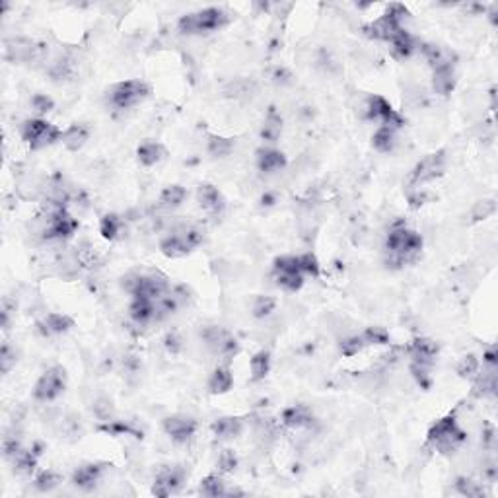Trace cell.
Wrapping results in <instances>:
<instances>
[{
  "label": "cell",
  "instance_id": "6da1fadb",
  "mask_svg": "<svg viewBox=\"0 0 498 498\" xmlns=\"http://www.w3.org/2000/svg\"><path fill=\"white\" fill-rule=\"evenodd\" d=\"M422 236L419 232L407 228L403 220H399L390 228V234L385 238V253H388V267H403L419 259L422 251Z\"/></svg>",
  "mask_w": 498,
  "mask_h": 498
},
{
  "label": "cell",
  "instance_id": "7a4b0ae2",
  "mask_svg": "<svg viewBox=\"0 0 498 498\" xmlns=\"http://www.w3.org/2000/svg\"><path fill=\"white\" fill-rule=\"evenodd\" d=\"M467 442V432L463 430L455 415H446L430 426L426 434V446H430L442 455H452Z\"/></svg>",
  "mask_w": 498,
  "mask_h": 498
},
{
  "label": "cell",
  "instance_id": "3957f363",
  "mask_svg": "<svg viewBox=\"0 0 498 498\" xmlns=\"http://www.w3.org/2000/svg\"><path fill=\"white\" fill-rule=\"evenodd\" d=\"M232 16L228 10L220 6H209L202 8L199 12L181 16L177 29L183 36H207V33H214V31L226 28Z\"/></svg>",
  "mask_w": 498,
  "mask_h": 498
},
{
  "label": "cell",
  "instance_id": "277c9868",
  "mask_svg": "<svg viewBox=\"0 0 498 498\" xmlns=\"http://www.w3.org/2000/svg\"><path fill=\"white\" fill-rule=\"evenodd\" d=\"M202 244H204V230L201 226L183 224L167 232L166 236L160 239V251L164 253L167 259H181V257H187L191 251H195Z\"/></svg>",
  "mask_w": 498,
  "mask_h": 498
},
{
  "label": "cell",
  "instance_id": "5b68a950",
  "mask_svg": "<svg viewBox=\"0 0 498 498\" xmlns=\"http://www.w3.org/2000/svg\"><path fill=\"white\" fill-rule=\"evenodd\" d=\"M152 94V86L145 80H123V82H117L108 90V103L113 109H119V111H127V109L137 108L138 103Z\"/></svg>",
  "mask_w": 498,
  "mask_h": 498
},
{
  "label": "cell",
  "instance_id": "8992f818",
  "mask_svg": "<svg viewBox=\"0 0 498 498\" xmlns=\"http://www.w3.org/2000/svg\"><path fill=\"white\" fill-rule=\"evenodd\" d=\"M409 16V10L403 6V4H398L393 2L388 6L385 14L380 16L374 22L366 24L362 31L370 37V39H378V41H385L390 43L393 37L398 36L399 31L403 28V20Z\"/></svg>",
  "mask_w": 498,
  "mask_h": 498
},
{
  "label": "cell",
  "instance_id": "52a82bcc",
  "mask_svg": "<svg viewBox=\"0 0 498 498\" xmlns=\"http://www.w3.org/2000/svg\"><path fill=\"white\" fill-rule=\"evenodd\" d=\"M20 135L31 150H43L61 142L63 130L58 129L57 125L49 123L43 117H33V119L24 121L20 127Z\"/></svg>",
  "mask_w": 498,
  "mask_h": 498
},
{
  "label": "cell",
  "instance_id": "ba28073f",
  "mask_svg": "<svg viewBox=\"0 0 498 498\" xmlns=\"http://www.w3.org/2000/svg\"><path fill=\"white\" fill-rule=\"evenodd\" d=\"M201 339L204 343V347L209 348V353H212L218 358H222L224 364L234 360L239 354V351H242L238 339L228 329L220 327V325H207V327H202Z\"/></svg>",
  "mask_w": 498,
  "mask_h": 498
},
{
  "label": "cell",
  "instance_id": "9c48e42d",
  "mask_svg": "<svg viewBox=\"0 0 498 498\" xmlns=\"http://www.w3.org/2000/svg\"><path fill=\"white\" fill-rule=\"evenodd\" d=\"M68 375L63 366H51L39 375L33 385V399L37 403H51L58 399L66 391Z\"/></svg>",
  "mask_w": 498,
  "mask_h": 498
},
{
  "label": "cell",
  "instance_id": "30bf717a",
  "mask_svg": "<svg viewBox=\"0 0 498 498\" xmlns=\"http://www.w3.org/2000/svg\"><path fill=\"white\" fill-rule=\"evenodd\" d=\"M364 119L368 121H375V123L383 125V127H391V129L399 130L405 125L403 115L399 113L398 109H393L390 101L385 100L383 95H368L366 103H364Z\"/></svg>",
  "mask_w": 498,
  "mask_h": 498
},
{
  "label": "cell",
  "instance_id": "8fae6325",
  "mask_svg": "<svg viewBox=\"0 0 498 498\" xmlns=\"http://www.w3.org/2000/svg\"><path fill=\"white\" fill-rule=\"evenodd\" d=\"M78 228V218L73 217L68 209H63L47 214V222L41 228V234L47 242H66V239L74 238Z\"/></svg>",
  "mask_w": 498,
  "mask_h": 498
},
{
  "label": "cell",
  "instance_id": "7c38bea8",
  "mask_svg": "<svg viewBox=\"0 0 498 498\" xmlns=\"http://www.w3.org/2000/svg\"><path fill=\"white\" fill-rule=\"evenodd\" d=\"M444 172H446V152H432L413 167L411 177H409V187L422 189V185H426V183L442 177Z\"/></svg>",
  "mask_w": 498,
  "mask_h": 498
},
{
  "label": "cell",
  "instance_id": "4fadbf2b",
  "mask_svg": "<svg viewBox=\"0 0 498 498\" xmlns=\"http://www.w3.org/2000/svg\"><path fill=\"white\" fill-rule=\"evenodd\" d=\"M185 481H187V471L183 465H162L152 484V492L156 497H172L183 489Z\"/></svg>",
  "mask_w": 498,
  "mask_h": 498
},
{
  "label": "cell",
  "instance_id": "5bb4252c",
  "mask_svg": "<svg viewBox=\"0 0 498 498\" xmlns=\"http://www.w3.org/2000/svg\"><path fill=\"white\" fill-rule=\"evenodd\" d=\"M199 422L189 415H170L162 420V430L170 436L175 444H185L197 434Z\"/></svg>",
  "mask_w": 498,
  "mask_h": 498
},
{
  "label": "cell",
  "instance_id": "9a60e30c",
  "mask_svg": "<svg viewBox=\"0 0 498 498\" xmlns=\"http://www.w3.org/2000/svg\"><path fill=\"white\" fill-rule=\"evenodd\" d=\"M405 353L409 356V362H417V364H426V366H434L440 347L438 343L426 337H417L415 341L409 343V347L405 348Z\"/></svg>",
  "mask_w": 498,
  "mask_h": 498
},
{
  "label": "cell",
  "instance_id": "2e32d148",
  "mask_svg": "<svg viewBox=\"0 0 498 498\" xmlns=\"http://www.w3.org/2000/svg\"><path fill=\"white\" fill-rule=\"evenodd\" d=\"M108 470V463L101 462H92V463H84L80 465L78 470L73 473V484L76 489L84 492L94 491L95 487L100 484L101 477Z\"/></svg>",
  "mask_w": 498,
  "mask_h": 498
},
{
  "label": "cell",
  "instance_id": "e0dca14e",
  "mask_svg": "<svg viewBox=\"0 0 498 498\" xmlns=\"http://www.w3.org/2000/svg\"><path fill=\"white\" fill-rule=\"evenodd\" d=\"M255 166L261 174L273 175L282 172L284 167L289 166V160L284 156V152L274 148V146H263L255 152Z\"/></svg>",
  "mask_w": 498,
  "mask_h": 498
},
{
  "label": "cell",
  "instance_id": "ac0fdd59",
  "mask_svg": "<svg viewBox=\"0 0 498 498\" xmlns=\"http://www.w3.org/2000/svg\"><path fill=\"white\" fill-rule=\"evenodd\" d=\"M197 202L207 214L210 217H220L226 210V199L222 195V191L210 183H202L197 189Z\"/></svg>",
  "mask_w": 498,
  "mask_h": 498
},
{
  "label": "cell",
  "instance_id": "d6986e66",
  "mask_svg": "<svg viewBox=\"0 0 498 498\" xmlns=\"http://www.w3.org/2000/svg\"><path fill=\"white\" fill-rule=\"evenodd\" d=\"M74 327V319L66 313L51 311L43 319L37 321V329L41 331L43 337H53V335H65Z\"/></svg>",
  "mask_w": 498,
  "mask_h": 498
},
{
  "label": "cell",
  "instance_id": "ffe728a7",
  "mask_svg": "<svg viewBox=\"0 0 498 498\" xmlns=\"http://www.w3.org/2000/svg\"><path fill=\"white\" fill-rule=\"evenodd\" d=\"M313 413L308 405H290L282 411L281 422L286 428H292V430H300V428H308V426L313 425Z\"/></svg>",
  "mask_w": 498,
  "mask_h": 498
},
{
  "label": "cell",
  "instance_id": "44dd1931",
  "mask_svg": "<svg viewBox=\"0 0 498 498\" xmlns=\"http://www.w3.org/2000/svg\"><path fill=\"white\" fill-rule=\"evenodd\" d=\"M457 86V74H455V65L440 66L432 71V92L436 95L446 98Z\"/></svg>",
  "mask_w": 498,
  "mask_h": 498
},
{
  "label": "cell",
  "instance_id": "7402d4cb",
  "mask_svg": "<svg viewBox=\"0 0 498 498\" xmlns=\"http://www.w3.org/2000/svg\"><path fill=\"white\" fill-rule=\"evenodd\" d=\"M207 388L212 395H224L234 388V374H232L230 364H218L209 375Z\"/></svg>",
  "mask_w": 498,
  "mask_h": 498
},
{
  "label": "cell",
  "instance_id": "603a6c76",
  "mask_svg": "<svg viewBox=\"0 0 498 498\" xmlns=\"http://www.w3.org/2000/svg\"><path fill=\"white\" fill-rule=\"evenodd\" d=\"M282 115L276 111V108H269L267 115L263 119V125H261V140L265 142L267 146H273L279 142V138L282 135Z\"/></svg>",
  "mask_w": 498,
  "mask_h": 498
},
{
  "label": "cell",
  "instance_id": "cb8c5ba5",
  "mask_svg": "<svg viewBox=\"0 0 498 498\" xmlns=\"http://www.w3.org/2000/svg\"><path fill=\"white\" fill-rule=\"evenodd\" d=\"M244 428L246 426H244V420L239 417H220L210 425V430L218 440H234V438L242 436Z\"/></svg>",
  "mask_w": 498,
  "mask_h": 498
},
{
  "label": "cell",
  "instance_id": "d4e9b609",
  "mask_svg": "<svg viewBox=\"0 0 498 498\" xmlns=\"http://www.w3.org/2000/svg\"><path fill=\"white\" fill-rule=\"evenodd\" d=\"M417 49H419V43H417V39H415L407 29H401L398 36L393 37V39L390 41L391 57L398 58V61H407V58H411Z\"/></svg>",
  "mask_w": 498,
  "mask_h": 498
},
{
  "label": "cell",
  "instance_id": "484cf974",
  "mask_svg": "<svg viewBox=\"0 0 498 498\" xmlns=\"http://www.w3.org/2000/svg\"><path fill=\"white\" fill-rule=\"evenodd\" d=\"M167 156L166 146L158 142V140H145L140 142L137 148V160L140 162V166L152 167L160 164L162 160Z\"/></svg>",
  "mask_w": 498,
  "mask_h": 498
},
{
  "label": "cell",
  "instance_id": "4316f807",
  "mask_svg": "<svg viewBox=\"0 0 498 498\" xmlns=\"http://www.w3.org/2000/svg\"><path fill=\"white\" fill-rule=\"evenodd\" d=\"M90 140V127L84 123H73L68 129L63 130L61 142L68 152L82 150Z\"/></svg>",
  "mask_w": 498,
  "mask_h": 498
},
{
  "label": "cell",
  "instance_id": "83f0119b",
  "mask_svg": "<svg viewBox=\"0 0 498 498\" xmlns=\"http://www.w3.org/2000/svg\"><path fill=\"white\" fill-rule=\"evenodd\" d=\"M420 53L425 55V58L428 61V65L434 68H440V66H448V65H455V55L446 47L436 43H420L419 45Z\"/></svg>",
  "mask_w": 498,
  "mask_h": 498
},
{
  "label": "cell",
  "instance_id": "f1b7e54d",
  "mask_svg": "<svg viewBox=\"0 0 498 498\" xmlns=\"http://www.w3.org/2000/svg\"><path fill=\"white\" fill-rule=\"evenodd\" d=\"M39 53V47H36L33 41L29 39H10L6 41V57L10 61H18V63H26V61H33Z\"/></svg>",
  "mask_w": 498,
  "mask_h": 498
},
{
  "label": "cell",
  "instance_id": "f546056e",
  "mask_svg": "<svg viewBox=\"0 0 498 498\" xmlns=\"http://www.w3.org/2000/svg\"><path fill=\"white\" fill-rule=\"evenodd\" d=\"M185 199H187V189L180 183H172L160 191L158 207L164 210H175L185 202Z\"/></svg>",
  "mask_w": 498,
  "mask_h": 498
},
{
  "label": "cell",
  "instance_id": "4dcf8cb0",
  "mask_svg": "<svg viewBox=\"0 0 498 498\" xmlns=\"http://www.w3.org/2000/svg\"><path fill=\"white\" fill-rule=\"evenodd\" d=\"M130 319L137 325H148L152 321H156V306L152 300L146 298H133V302L129 306Z\"/></svg>",
  "mask_w": 498,
  "mask_h": 498
},
{
  "label": "cell",
  "instance_id": "1f68e13d",
  "mask_svg": "<svg viewBox=\"0 0 498 498\" xmlns=\"http://www.w3.org/2000/svg\"><path fill=\"white\" fill-rule=\"evenodd\" d=\"M372 146L374 150H378L380 154H390L393 152V148L398 146V130L391 129V127H383V125H378V129L372 135Z\"/></svg>",
  "mask_w": 498,
  "mask_h": 498
},
{
  "label": "cell",
  "instance_id": "d6a6232c",
  "mask_svg": "<svg viewBox=\"0 0 498 498\" xmlns=\"http://www.w3.org/2000/svg\"><path fill=\"white\" fill-rule=\"evenodd\" d=\"M454 489L457 494H462V497H470V498H481L489 494V491H487V483H483V481H475V479H471V477H457L454 483Z\"/></svg>",
  "mask_w": 498,
  "mask_h": 498
},
{
  "label": "cell",
  "instance_id": "836d02e7",
  "mask_svg": "<svg viewBox=\"0 0 498 498\" xmlns=\"http://www.w3.org/2000/svg\"><path fill=\"white\" fill-rule=\"evenodd\" d=\"M125 228V220L115 212H109V214H103L100 218V234L101 238L108 239V242H113L121 236V232Z\"/></svg>",
  "mask_w": 498,
  "mask_h": 498
},
{
  "label": "cell",
  "instance_id": "e575fe53",
  "mask_svg": "<svg viewBox=\"0 0 498 498\" xmlns=\"http://www.w3.org/2000/svg\"><path fill=\"white\" fill-rule=\"evenodd\" d=\"M271 372V353L269 351H259L251 356L249 360V374L253 382H263Z\"/></svg>",
  "mask_w": 498,
  "mask_h": 498
},
{
  "label": "cell",
  "instance_id": "d590c367",
  "mask_svg": "<svg viewBox=\"0 0 498 498\" xmlns=\"http://www.w3.org/2000/svg\"><path fill=\"white\" fill-rule=\"evenodd\" d=\"M65 483V477L63 473H58L57 470H45L41 471L39 475L33 479V487H36L37 492H53L57 491L61 484Z\"/></svg>",
  "mask_w": 498,
  "mask_h": 498
},
{
  "label": "cell",
  "instance_id": "8d00e7d4",
  "mask_svg": "<svg viewBox=\"0 0 498 498\" xmlns=\"http://www.w3.org/2000/svg\"><path fill=\"white\" fill-rule=\"evenodd\" d=\"M234 138L222 137V135H210L209 142H207V152H209L210 158H228L232 152H234Z\"/></svg>",
  "mask_w": 498,
  "mask_h": 498
},
{
  "label": "cell",
  "instance_id": "74e56055",
  "mask_svg": "<svg viewBox=\"0 0 498 498\" xmlns=\"http://www.w3.org/2000/svg\"><path fill=\"white\" fill-rule=\"evenodd\" d=\"M274 284L284 292H298L302 289L306 276L300 271H282V273H273Z\"/></svg>",
  "mask_w": 498,
  "mask_h": 498
},
{
  "label": "cell",
  "instance_id": "f35d334b",
  "mask_svg": "<svg viewBox=\"0 0 498 498\" xmlns=\"http://www.w3.org/2000/svg\"><path fill=\"white\" fill-rule=\"evenodd\" d=\"M360 335L364 343H366V347H388V345H391L390 331L385 327H380V325L366 327Z\"/></svg>",
  "mask_w": 498,
  "mask_h": 498
},
{
  "label": "cell",
  "instance_id": "ab89813d",
  "mask_svg": "<svg viewBox=\"0 0 498 498\" xmlns=\"http://www.w3.org/2000/svg\"><path fill=\"white\" fill-rule=\"evenodd\" d=\"M226 489L228 487H226L224 479L220 475H207L199 483V494H202V497H226Z\"/></svg>",
  "mask_w": 498,
  "mask_h": 498
},
{
  "label": "cell",
  "instance_id": "60d3db41",
  "mask_svg": "<svg viewBox=\"0 0 498 498\" xmlns=\"http://www.w3.org/2000/svg\"><path fill=\"white\" fill-rule=\"evenodd\" d=\"M257 92V84L249 78H236L232 80L230 84L226 86V94L234 98V100H244V98H251Z\"/></svg>",
  "mask_w": 498,
  "mask_h": 498
},
{
  "label": "cell",
  "instance_id": "b9f144b4",
  "mask_svg": "<svg viewBox=\"0 0 498 498\" xmlns=\"http://www.w3.org/2000/svg\"><path fill=\"white\" fill-rule=\"evenodd\" d=\"M298 269L304 276H311V279H319L321 276V263H319L318 255L313 251H306L302 255H298Z\"/></svg>",
  "mask_w": 498,
  "mask_h": 498
},
{
  "label": "cell",
  "instance_id": "7bdbcfd3",
  "mask_svg": "<svg viewBox=\"0 0 498 498\" xmlns=\"http://www.w3.org/2000/svg\"><path fill=\"white\" fill-rule=\"evenodd\" d=\"M279 300L273 296H257L251 304V316L255 319H267L269 316H273V311H276Z\"/></svg>",
  "mask_w": 498,
  "mask_h": 498
},
{
  "label": "cell",
  "instance_id": "ee69618b",
  "mask_svg": "<svg viewBox=\"0 0 498 498\" xmlns=\"http://www.w3.org/2000/svg\"><path fill=\"white\" fill-rule=\"evenodd\" d=\"M479 370H481V360L477 358L475 354H465V356H462V360L457 362V368H455V372H457V375L460 378H463V380H475L477 374H479Z\"/></svg>",
  "mask_w": 498,
  "mask_h": 498
},
{
  "label": "cell",
  "instance_id": "f6af8a7d",
  "mask_svg": "<svg viewBox=\"0 0 498 498\" xmlns=\"http://www.w3.org/2000/svg\"><path fill=\"white\" fill-rule=\"evenodd\" d=\"M364 348H366V343H364V339H362L360 333H358V335H348V337H345V339H341L339 343L341 354H343V356H347V358H353V356H356V354H360Z\"/></svg>",
  "mask_w": 498,
  "mask_h": 498
},
{
  "label": "cell",
  "instance_id": "bcb514c9",
  "mask_svg": "<svg viewBox=\"0 0 498 498\" xmlns=\"http://www.w3.org/2000/svg\"><path fill=\"white\" fill-rule=\"evenodd\" d=\"M432 368L434 366L409 362V372H411V375L415 378V382L419 383L422 390H428V388L432 385Z\"/></svg>",
  "mask_w": 498,
  "mask_h": 498
},
{
  "label": "cell",
  "instance_id": "7dc6e473",
  "mask_svg": "<svg viewBox=\"0 0 498 498\" xmlns=\"http://www.w3.org/2000/svg\"><path fill=\"white\" fill-rule=\"evenodd\" d=\"M494 212H497V201H494V199H481V201H477L475 204H473L471 218H473L475 222H479V220L491 218Z\"/></svg>",
  "mask_w": 498,
  "mask_h": 498
},
{
  "label": "cell",
  "instance_id": "c3c4849f",
  "mask_svg": "<svg viewBox=\"0 0 498 498\" xmlns=\"http://www.w3.org/2000/svg\"><path fill=\"white\" fill-rule=\"evenodd\" d=\"M29 103H31V108H33V111L37 113V117L49 115L51 111L55 109V101L47 94H33Z\"/></svg>",
  "mask_w": 498,
  "mask_h": 498
},
{
  "label": "cell",
  "instance_id": "681fc988",
  "mask_svg": "<svg viewBox=\"0 0 498 498\" xmlns=\"http://www.w3.org/2000/svg\"><path fill=\"white\" fill-rule=\"evenodd\" d=\"M218 471L224 475V473H234L236 471V467H238V455H236V452L234 450H222L220 452V455H218Z\"/></svg>",
  "mask_w": 498,
  "mask_h": 498
},
{
  "label": "cell",
  "instance_id": "f907efd6",
  "mask_svg": "<svg viewBox=\"0 0 498 498\" xmlns=\"http://www.w3.org/2000/svg\"><path fill=\"white\" fill-rule=\"evenodd\" d=\"M92 411L101 422H108V420H113V403L105 398H100L94 401V407Z\"/></svg>",
  "mask_w": 498,
  "mask_h": 498
},
{
  "label": "cell",
  "instance_id": "816d5d0a",
  "mask_svg": "<svg viewBox=\"0 0 498 498\" xmlns=\"http://www.w3.org/2000/svg\"><path fill=\"white\" fill-rule=\"evenodd\" d=\"M16 351L8 343H4L2 345V351H0V370H2V374H8L10 370L16 366Z\"/></svg>",
  "mask_w": 498,
  "mask_h": 498
},
{
  "label": "cell",
  "instance_id": "f5cc1de1",
  "mask_svg": "<svg viewBox=\"0 0 498 498\" xmlns=\"http://www.w3.org/2000/svg\"><path fill=\"white\" fill-rule=\"evenodd\" d=\"M292 78H294L292 73H290L289 68H284V66H274L273 73H271V80H273L274 84H279V86H290L294 82Z\"/></svg>",
  "mask_w": 498,
  "mask_h": 498
},
{
  "label": "cell",
  "instance_id": "db71d44e",
  "mask_svg": "<svg viewBox=\"0 0 498 498\" xmlns=\"http://www.w3.org/2000/svg\"><path fill=\"white\" fill-rule=\"evenodd\" d=\"M481 444L484 450H494L497 444V430L491 422H483V430H481Z\"/></svg>",
  "mask_w": 498,
  "mask_h": 498
},
{
  "label": "cell",
  "instance_id": "11a10c76",
  "mask_svg": "<svg viewBox=\"0 0 498 498\" xmlns=\"http://www.w3.org/2000/svg\"><path fill=\"white\" fill-rule=\"evenodd\" d=\"M164 347L167 348V353L177 354L181 351V347H183V341H181V337L177 333L170 331L166 337H164Z\"/></svg>",
  "mask_w": 498,
  "mask_h": 498
},
{
  "label": "cell",
  "instance_id": "9f6ffc18",
  "mask_svg": "<svg viewBox=\"0 0 498 498\" xmlns=\"http://www.w3.org/2000/svg\"><path fill=\"white\" fill-rule=\"evenodd\" d=\"M483 366L484 368H498V354L497 348H487L483 353Z\"/></svg>",
  "mask_w": 498,
  "mask_h": 498
},
{
  "label": "cell",
  "instance_id": "6f0895ef",
  "mask_svg": "<svg viewBox=\"0 0 498 498\" xmlns=\"http://www.w3.org/2000/svg\"><path fill=\"white\" fill-rule=\"evenodd\" d=\"M261 202H263L265 207H273L274 202H276V197H274L273 193H265V195H263V199H261Z\"/></svg>",
  "mask_w": 498,
  "mask_h": 498
}]
</instances>
